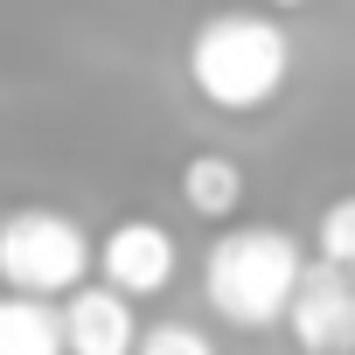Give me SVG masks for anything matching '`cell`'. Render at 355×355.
Wrapping results in <instances>:
<instances>
[{
  "label": "cell",
  "instance_id": "obj_1",
  "mask_svg": "<svg viewBox=\"0 0 355 355\" xmlns=\"http://www.w3.org/2000/svg\"><path fill=\"white\" fill-rule=\"evenodd\" d=\"M293 77V35L272 15L223 8L189 35V84L216 112H265Z\"/></svg>",
  "mask_w": 355,
  "mask_h": 355
},
{
  "label": "cell",
  "instance_id": "obj_2",
  "mask_svg": "<svg viewBox=\"0 0 355 355\" xmlns=\"http://www.w3.org/2000/svg\"><path fill=\"white\" fill-rule=\"evenodd\" d=\"M306 251L293 230L279 223H244V230H223L202 258V293L216 306V320L230 327H286L300 286H306Z\"/></svg>",
  "mask_w": 355,
  "mask_h": 355
},
{
  "label": "cell",
  "instance_id": "obj_3",
  "mask_svg": "<svg viewBox=\"0 0 355 355\" xmlns=\"http://www.w3.org/2000/svg\"><path fill=\"white\" fill-rule=\"evenodd\" d=\"M0 286L70 300L77 286H91V230L63 209H42V202L8 209L0 216Z\"/></svg>",
  "mask_w": 355,
  "mask_h": 355
},
{
  "label": "cell",
  "instance_id": "obj_4",
  "mask_svg": "<svg viewBox=\"0 0 355 355\" xmlns=\"http://www.w3.org/2000/svg\"><path fill=\"white\" fill-rule=\"evenodd\" d=\"M98 272H105L119 293L153 300V293L174 286V272H182V244H174V230L153 223V216H119V223L98 237Z\"/></svg>",
  "mask_w": 355,
  "mask_h": 355
},
{
  "label": "cell",
  "instance_id": "obj_5",
  "mask_svg": "<svg viewBox=\"0 0 355 355\" xmlns=\"http://www.w3.org/2000/svg\"><path fill=\"white\" fill-rule=\"evenodd\" d=\"M286 334H293L300 355H355V272L313 258L306 286L286 313Z\"/></svg>",
  "mask_w": 355,
  "mask_h": 355
},
{
  "label": "cell",
  "instance_id": "obj_6",
  "mask_svg": "<svg viewBox=\"0 0 355 355\" xmlns=\"http://www.w3.org/2000/svg\"><path fill=\"white\" fill-rule=\"evenodd\" d=\"M63 327H70V355H139V313H132V293H119L112 279L105 286H77L63 300Z\"/></svg>",
  "mask_w": 355,
  "mask_h": 355
},
{
  "label": "cell",
  "instance_id": "obj_7",
  "mask_svg": "<svg viewBox=\"0 0 355 355\" xmlns=\"http://www.w3.org/2000/svg\"><path fill=\"white\" fill-rule=\"evenodd\" d=\"M0 355H70L63 306L42 293H0Z\"/></svg>",
  "mask_w": 355,
  "mask_h": 355
},
{
  "label": "cell",
  "instance_id": "obj_8",
  "mask_svg": "<svg viewBox=\"0 0 355 355\" xmlns=\"http://www.w3.org/2000/svg\"><path fill=\"white\" fill-rule=\"evenodd\" d=\"M182 202H189L202 223H230V216L244 209V167H237L230 153H216V146L189 153V160H182Z\"/></svg>",
  "mask_w": 355,
  "mask_h": 355
},
{
  "label": "cell",
  "instance_id": "obj_9",
  "mask_svg": "<svg viewBox=\"0 0 355 355\" xmlns=\"http://www.w3.org/2000/svg\"><path fill=\"white\" fill-rule=\"evenodd\" d=\"M313 251H320L327 265L355 272V196H334V202L320 209V223H313Z\"/></svg>",
  "mask_w": 355,
  "mask_h": 355
},
{
  "label": "cell",
  "instance_id": "obj_10",
  "mask_svg": "<svg viewBox=\"0 0 355 355\" xmlns=\"http://www.w3.org/2000/svg\"><path fill=\"white\" fill-rule=\"evenodd\" d=\"M139 355H216V341L196 327V320H153L139 334Z\"/></svg>",
  "mask_w": 355,
  "mask_h": 355
},
{
  "label": "cell",
  "instance_id": "obj_11",
  "mask_svg": "<svg viewBox=\"0 0 355 355\" xmlns=\"http://www.w3.org/2000/svg\"><path fill=\"white\" fill-rule=\"evenodd\" d=\"M265 8H279V15H293V8H306V0H265Z\"/></svg>",
  "mask_w": 355,
  "mask_h": 355
}]
</instances>
